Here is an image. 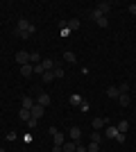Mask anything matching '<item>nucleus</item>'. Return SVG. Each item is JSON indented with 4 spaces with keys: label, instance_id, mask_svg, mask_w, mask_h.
Instances as JSON below:
<instances>
[{
    "label": "nucleus",
    "instance_id": "obj_36",
    "mask_svg": "<svg viewBox=\"0 0 136 152\" xmlns=\"http://www.w3.org/2000/svg\"><path fill=\"white\" fill-rule=\"evenodd\" d=\"M0 64H2V61H0Z\"/></svg>",
    "mask_w": 136,
    "mask_h": 152
},
{
    "label": "nucleus",
    "instance_id": "obj_2",
    "mask_svg": "<svg viewBox=\"0 0 136 152\" xmlns=\"http://www.w3.org/2000/svg\"><path fill=\"white\" fill-rule=\"evenodd\" d=\"M14 59H16V64H20V66H25V64H30V52H25V50H18Z\"/></svg>",
    "mask_w": 136,
    "mask_h": 152
},
{
    "label": "nucleus",
    "instance_id": "obj_5",
    "mask_svg": "<svg viewBox=\"0 0 136 152\" xmlns=\"http://www.w3.org/2000/svg\"><path fill=\"white\" fill-rule=\"evenodd\" d=\"M61 150H64V152H75V150H77V141H71V139H68L64 145H61Z\"/></svg>",
    "mask_w": 136,
    "mask_h": 152
},
{
    "label": "nucleus",
    "instance_id": "obj_19",
    "mask_svg": "<svg viewBox=\"0 0 136 152\" xmlns=\"http://www.w3.org/2000/svg\"><path fill=\"white\" fill-rule=\"evenodd\" d=\"M52 73H55V80H57V77H64V66H61V64H55Z\"/></svg>",
    "mask_w": 136,
    "mask_h": 152
},
{
    "label": "nucleus",
    "instance_id": "obj_10",
    "mask_svg": "<svg viewBox=\"0 0 136 152\" xmlns=\"http://www.w3.org/2000/svg\"><path fill=\"white\" fill-rule=\"evenodd\" d=\"M36 104H41V107H48V104H50V95H48V93H41L39 98H36Z\"/></svg>",
    "mask_w": 136,
    "mask_h": 152
},
{
    "label": "nucleus",
    "instance_id": "obj_34",
    "mask_svg": "<svg viewBox=\"0 0 136 152\" xmlns=\"http://www.w3.org/2000/svg\"><path fill=\"white\" fill-rule=\"evenodd\" d=\"M52 152H64V150H61V145H52Z\"/></svg>",
    "mask_w": 136,
    "mask_h": 152
},
{
    "label": "nucleus",
    "instance_id": "obj_35",
    "mask_svg": "<svg viewBox=\"0 0 136 152\" xmlns=\"http://www.w3.org/2000/svg\"><path fill=\"white\" fill-rule=\"evenodd\" d=\"M0 152H7V150H2V148H0Z\"/></svg>",
    "mask_w": 136,
    "mask_h": 152
},
{
    "label": "nucleus",
    "instance_id": "obj_1",
    "mask_svg": "<svg viewBox=\"0 0 136 152\" xmlns=\"http://www.w3.org/2000/svg\"><path fill=\"white\" fill-rule=\"evenodd\" d=\"M50 134H52V139H55V145H64V143H66L64 134L59 132L57 127H50Z\"/></svg>",
    "mask_w": 136,
    "mask_h": 152
},
{
    "label": "nucleus",
    "instance_id": "obj_17",
    "mask_svg": "<svg viewBox=\"0 0 136 152\" xmlns=\"http://www.w3.org/2000/svg\"><path fill=\"white\" fill-rule=\"evenodd\" d=\"M116 129H118L120 134H127V129H129V123H127V121H120V123L116 125Z\"/></svg>",
    "mask_w": 136,
    "mask_h": 152
},
{
    "label": "nucleus",
    "instance_id": "obj_30",
    "mask_svg": "<svg viewBox=\"0 0 136 152\" xmlns=\"http://www.w3.org/2000/svg\"><path fill=\"white\" fill-rule=\"evenodd\" d=\"M79 109H82V111H89L91 104H89V102H82V104H79Z\"/></svg>",
    "mask_w": 136,
    "mask_h": 152
},
{
    "label": "nucleus",
    "instance_id": "obj_23",
    "mask_svg": "<svg viewBox=\"0 0 136 152\" xmlns=\"http://www.w3.org/2000/svg\"><path fill=\"white\" fill-rule=\"evenodd\" d=\"M68 30H71V32L79 30V20L77 18H71V20H68Z\"/></svg>",
    "mask_w": 136,
    "mask_h": 152
},
{
    "label": "nucleus",
    "instance_id": "obj_24",
    "mask_svg": "<svg viewBox=\"0 0 136 152\" xmlns=\"http://www.w3.org/2000/svg\"><path fill=\"white\" fill-rule=\"evenodd\" d=\"M89 136H91V143H100V141H102V134L97 132V129L93 134H89Z\"/></svg>",
    "mask_w": 136,
    "mask_h": 152
},
{
    "label": "nucleus",
    "instance_id": "obj_14",
    "mask_svg": "<svg viewBox=\"0 0 136 152\" xmlns=\"http://www.w3.org/2000/svg\"><path fill=\"white\" fill-rule=\"evenodd\" d=\"M97 9L102 12V16H107L111 12V2H97Z\"/></svg>",
    "mask_w": 136,
    "mask_h": 152
},
{
    "label": "nucleus",
    "instance_id": "obj_27",
    "mask_svg": "<svg viewBox=\"0 0 136 152\" xmlns=\"http://www.w3.org/2000/svg\"><path fill=\"white\" fill-rule=\"evenodd\" d=\"M118 91H120V93H129V84H127V82H123L120 86H118Z\"/></svg>",
    "mask_w": 136,
    "mask_h": 152
},
{
    "label": "nucleus",
    "instance_id": "obj_6",
    "mask_svg": "<svg viewBox=\"0 0 136 152\" xmlns=\"http://www.w3.org/2000/svg\"><path fill=\"white\" fill-rule=\"evenodd\" d=\"M43 114H45V107H41V104H34V107H32V118H36V121H39Z\"/></svg>",
    "mask_w": 136,
    "mask_h": 152
},
{
    "label": "nucleus",
    "instance_id": "obj_29",
    "mask_svg": "<svg viewBox=\"0 0 136 152\" xmlns=\"http://www.w3.org/2000/svg\"><path fill=\"white\" fill-rule=\"evenodd\" d=\"M27 125H30V127H32V129H34V127L39 125V121H36V118H30V121H27Z\"/></svg>",
    "mask_w": 136,
    "mask_h": 152
},
{
    "label": "nucleus",
    "instance_id": "obj_12",
    "mask_svg": "<svg viewBox=\"0 0 136 152\" xmlns=\"http://www.w3.org/2000/svg\"><path fill=\"white\" fill-rule=\"evenodd\" d=\"M64 61H68L71 66H73V64H77V57H75V52L66 50V52H64Z\"/></svg>",
    "mask_w": 136,
    "mask_h": 152
},
{
    "label": "nucleus",
    "instance_id": "obj_31",
    "mask_svg": "<svg viewBox=\"0 0 136 152\" xmlns=\"http://www.w3.org/2000/svg\"><path fill=\"white\" fill-rule=\"evenodd\" d=\"M75 152H86V145H82V143L77 141V150H75Z\"/></svg>",
    "mask_w": 136,
    "mask_h": 152
},
{
    "label": "nucleus",
    "instance_id": "obj_32",
    "mask_svg": "<svg viewBox=\"0 0 136 152\" xmlns=\"http://www.w3.org/2000/svg\"><path fill=\"white\" fill-rule=\"evenodd\" d=\"M116 141H118V143H125V134H120V132H118V136H116Z\"/></svg>",
    "mask_w": 136,
    "mask_h": 152
},
{
    "label": "nucleus",
    "instance_id": "obj_16",
    "mask_svg": "<svg viewBox=\"0 0 136 152\" xmlns=\"http://www.w3.org/2000/svg\"><path fill=\"white\" fill-rule=\"evenodd\" d=\"M82 102H84V98H82V95H79V93H73V95H71V104H75V107H79Z\"/></svg>",
    "mask_w": 136,
    "mask_h": 152
},
{
    "label": "nucleus",
    "instance_id": "obj_22",
    "mask_svg": "<svg viewBox=\"0 0 136 152\" xmlns=\"http://www.w3.org/2000/svg\"><path fill=\"white\" fill-rule=\"evenodd\" d=\"M30 64H32V66L41 64V55H39V52H30Z\"/></svg>",
    "mask_w": 136,
    "mask_h": 152
},
{
    "label": "nucleus",
    "instance_id": "obj_28",
    "mask_svg": "<svg viewBox=\"0 0 136 152\" xmlns=\"http://www.w3.org/2000/svg\"><path fill=\"white\" fill-rule=\"evenodd\" d=\"M97 25H100V27H107V25H109V20H107V16H102V18L97 20Z\"/></svg>",
    "mask_w": 136,
    "mask_h": 152
},
{
    "label": "nucleus",
    "instance_id": "obj_21",
    "mask_svg": "<svg viewBox=\"0 0 136 152\" xmlns=\"http://www.w3.org/2000/svg\"><path fill=\"white\" fill-rule=\"evenodd\" d=\"M55 64H57V61H52V59H41V66H43L45 70H52V68H55Z\"/></svg>",
    "mask_w": 136,
    "mask_h": 152
},
{
    "label": "nucleus",
    "instance_id": "obj_26",
    "mask_svg": "<svg viewBox=\"0 0 136 152\" xmlns=\"http://www.w3.org/2000/svg\"><path fill=\"white\" fill-rule=\"evenodd\" d=\"M43 73H45V68L41 64H36V66H34V75H43Z\"/></svg>",
    "mask_w": 136,
    "mask_h": 152
},
{
    "label": "nucleus",
    "instance_id": "obj_25",
    "mask_svg": "<svg viewBox=\"0 0 136 152\" xmlns=\"http://www.w3.org/2000/svg\"><path fill=\"white\" fill-rule=\"evenodd\" d=\"M86 152H100V143H89Z\"/></svg>",
    "mask_w": 136,
    "mask_h": 152
},
{
    "label": "nucleus",
    "instance_id": "obj_8",
    "mask_svg": "<svg viewBox=\"0 0 136 152\" xmlns=\"http://www.w3.org/2000/svg\"><path fill=\"white\" fill-rule=\"evenodd\" d=\"M20 75H23V77L34 75V66H32V64H25V66H20Z\"/></svg>",
    "mask_w": 136,
    "mask_h": 152
},
{
    "label": "nucleus",
    "instance_id": "obj_7",
    "mask_svg": "<svg viewBox=\"0 0 136 152\" xmlns=\"http://www.w3.org/2000/svg\"><path fill=\"white\" fill-rule=\"evenodd\" d=\"M129 102H132L129 93H120L118 95V104H120V107H129Z\"/></svg>",
    "mask_w": 136,
    "mask_h": 152
},
{
    "label": "nucleus",
    "instance_id": "obj_4",
    "mask_svg": "<svg viewBox=\"0 0 136 152\" xmlns=\"http://www.w3.org/2000/svg\"><path fill=\"white\" fill-rule=\"evenodd\" d=\"M68 139H71V141H79V139H82V129H79V127H71Z\"/></svg>",
    "mask_w": 136,
    "mask_h": 152
},
{
    "label": "nucleus",
    "instance_id": "obj_15",
    "mask_svg": "<svg viewBox=\"0 0 136 152\" xmlns=\"http://www.w3.org/2000/svg\"><path fill=\"white\" fill-rule=\"evenodd\" d=\"M89 16H91V20H95V23H97V20L102 18V12L95 7V9H91V12H89Z\"/></svg>",
    "mask_w": 136,
    "mask_h": 152
},
{
    "label": "nucleus",
    "instance_id": "obj_33",
    "mask_svg": "<svg viewBox=\"0 0 136 152\" xmlns=\"http://www.w3.org/2000/svg\"><path fill=\"white\" fill-rule=\"evenodd\" d=\"M129 14H134V16H136V2H132V5H129Z\"/></svg>",
    "mask_w": 136,
    "mask_h": 152
},
{
    "label": "nucleus",
    "instance_id": "obj_9",
    "mask_svg": "<svg viewBox=\"0 0 136 152\" xmlns=\"http://www.w3.org/2000/svg\"><path fill=\"white\" fill-rule=\"evenodd\" d=\"M104 136H107V139H116V136H118L116 125H109V127H107V129H104Z\"/></svg>",
    "mask_w": 136,
    "mask_h": 152
},
{
    "label": "nucleus",
    "instance_id": "obj_3",
    "mask_svg": "<svg viewBox=\"0 0 136 152\" xmlns=\"http://www.w3.org/2000/svg\"><path fill=\"white\" fill-rule=\"evenodd\" d=\"M34 104H36V100H34V98H23V100H20V109H30V111H32Z\"/></svg>",
    "mask_w": 136,
    "mask_h": 152
},
{
    "label": "nucleus",
    "instance_id": "obj_20",
    "mask_svg": "<svg viewBox=\"0 0 136 152\" xmlns=\"http://www.w3.org/2000/svg\"><path fill=\"white\" fill-rule=\"evenodd\" d=\"M41 80H43V82H45V84H50V82H52V80H55V73H52V70H45L43 75H41Z\"/></svg>",
    "mask_w": 136,
    "mask_h": 152
},
{
    "label": "nucleus",
    "instance_id": "obj_13",
    "mask_svg": "<svg viewBox=\"0 0 136 152\" xmlns=\"http://www.w3.org/2000/svg\"><path fill=\"white\" fill-rule=\"evenodd\" d=\"M18 118L23 123H27L30 118H32V111H30V109H20V111H18Z\"/></svg>",
    "mask_w": 136,
    "mask_h": 152
},
{
    "label": "nucleus",
    "instance_id": "obj_11",
    "mask_svg": "<svg viewBox=\"0 0 136 152\" xmlns=\"http://www.w3.org/2000/svg\"><path fill=\"white\" fill-rule=\"evenodd\" d=\"M91 125H93V129H97V132H100V129L107 125V118H93V123H91Z\"/></svg>",
    "mask_w": 136,
    "mask_h": 152
},
{
    "label": "nucleus",
    "instance_id": "obj_18",
    "mask_svg": "<svg viewBox=\"0 0 136 152\" xmlns=\"http://www.w3.org/2000/svg\"><path fill=\"white\" fill-rule=\"evenodd\" d=\"M118 95H120L118 86H109V89H107V98H116V100H118Z\"/></svg>",
    "mask_w": 136,
    "mask_h": 152
}]
</instances>
